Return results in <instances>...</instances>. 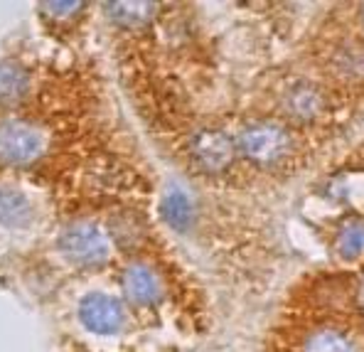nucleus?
I'll use <instances>...</instances> for the list:
<instances>
[{"label":"nucleus","instance_id":"f257e3e1","mask_svg":"<svg viewBox=\"0 0 364 352\" xmlns=\"http://www.w3.org/2000/svg\"><path fill=\"white\" fill-rule=\"evenodd\" d=\"M237 151L259 168H273L291 158L296 148L291 128L278 121H251L237 133Z\"/></svg>","mask_w":364,"mask_h":352},{"label":"nucleus","instance_id":"f03ea898","mask_svg":"<svg viewBox=\"0 0 364 352\" xmlns=\"http://www.w3.org/2000/svg\"><path fill=\"white\" fill-rule=\"evenodd\" d=\"M111 234L101 224L79 220L60 234V252L77 266H101L111 256Z\"/></svg>","mask_w":364,"mask_h":352},{"label":"nucleus","instance_id":"7ed1b4c3","mask_svg":"<svg viewBox=\"0 0 364 352\" xmlns=\"http://www.w3.org/2000/svg\"><path fill=\"white\" fill-rule=\"evenodd\" d=\"M187 153L190 160L200 173L205 175H222L232 168L234 158H237V141L222 128H200L187 143Z\"/></svg>","mask_w":364,"mask_h":352},{"label":"nucleus","instance_id":"20e7f679","mask_svg":"<svg viewBox=\"0 0 364 352\" xmlns=\"http://www.w3.org/2000/svg\"><path fill=\"white\" fill-rule=\"evenodd\" d=\"M47 136L42 128L28 121H3L0 124V160L10 165L35 163L45 153Z\"/></svg>","mask_w":364,"mask_h":352},{"label":"nucleus","instance_id":"39448f33","mask_svg":"<svg viewBox=\"0 0 364 352\" xmlns=\"http://www.w3.org/2000/svg\"><path fill=\"white\" fill-rule=\"evenodd\" d=\"M79 323L94 335H116L126 328L128 313L126 306L109 293H89L79 301L77 308Z\"/></svg>","mask_w":364,"mask_h":352},{"label":"nucleus","instance_id":"423d86ee","mask_svg":"<svg viewBox=\"0 0 364 352\" xmlns=\"http://www.w3.org/2000/svg\"><path fill=\"white\" fill-rule=\"evenodd\" d=\"M121 288L133 306H143V308L155 306V303H160L165 296L163 276L158 274V269L146 264V261H131V264L123 269Z\"/></svg>","mask_w":364,"mask_h":352},{"label":"nucleus","instance_id":"0eeeda50","mask_svg":"<svg viewBox=\"0 0 364 352\" xmlns=\"http://www.w3.org/2000/svg\"><path fill=\"white\" fill-rule=\"evenodd\" d=\"M283 111L288 114V119L301 121V124L318 121L320 116L325 114V94L320 92L315 84L298 82L286 89V96H283Z\"/></svg>","mask_w":364,"mask_h":352},{"label":"nucleus","instance_id":"6e6552de","mask_svg":"<svg viewBox=\"0 0 364 352\" xmlns=\"http://www.w3.org/2000/svg\"><path fill=\"white\" fill-rule=\"evenodd\" d=\"M301 352H360L350 333L333 325H323L305 335Z\"/></svg>","mask_w":364,"mask_h":352},{"label":"nucleus","instance_id":"1a4fd4ad","mask_svg":"<svg viewBox=\"0 0 364 352\" xmlns=\"http://www.w3.org/2000/svg\"><path fill=\"white\" fill-rule=\"evenodd\" d=\"M32 202L20 190L0 185V224L10 229L28 227L32 222Z\"/></svg>","mask_w":364,"mask_h":352},{"label":"nucleus","instance_id":"9d476101","mask_svg":"<svg viewBox=\"0 0 364 352\" xmlns=\"http://www.w3.org/2000/svg\"><path fill=\"white\" fill-rule=\"evenodd\" d=\"M160 212H163L165 222L173 229H178V232H187L192 227V222H195V202L180 188H173L163 197Z\"/></svg>","mask_w":364,"mask_h":352},{"label":"nucleus","instance_id":"9b49d317","mask_svg":"<svg viewBox=\"0 0 364 352\" xmlns=\"http://www.w3.org/2000/svg\"><path fill=\"white\" fill-rule=\"evenodd\" d=\"M330 69L345 82H364V47L340 45L330 55Z\"/></svg>","mask_w":364,"mask_h":352},{"label":"nucleus","instance_id":"f8f14e48","mask_svg":"<svg viewBox=\"0 0 364 352\" xmlns=\"http://www.w3.org/2000/svg\"><path fill=\"white\" fill-rule=\"evenodd\" d=\"M30 92V74L18 64H0V106L20 101Z\"/></svg>","mask_w":364,"mask_h":352},{"label":"nucleus","instance_id":"ddd939ff","mask_svg":"<svg viewBox=\"0 0 364 352\" xmlns=\"http://www.w3.org/2000/svg\"><path fill=\"white\" fill-rule=\"evenodd\" d=\"M335 254L345 261H360L364 256V222H347L335 237Z\"/></svg>","mask_w":364,"mask_h":352},{"label":"nucleus","instance_id":"4468645a","mask_svg":"<svg viewBox=\"0 0 364 352\" xmlns=\"http://www.w3.org/2000/svg\"><path fill=\"white\" fill-rule=\"evenodd\" d=\"M360 298H362V303H364V279H362V286H360Z\"/></svg>","mask_w":364,"mask_h":352},{"label":"nucleus","instance_id":"2eb2a0df","mask_svg":"<svg viewBox=\"0 0 364 352\" xmlns=\"http://www.w3.org/2000/svg\"><path fill=\"white\" fill-rule=\"evenodd\" d=\"M362 25H364V8H362Z\"/></svg>","mask_w":364,"mask_h":352}]
</instances>
